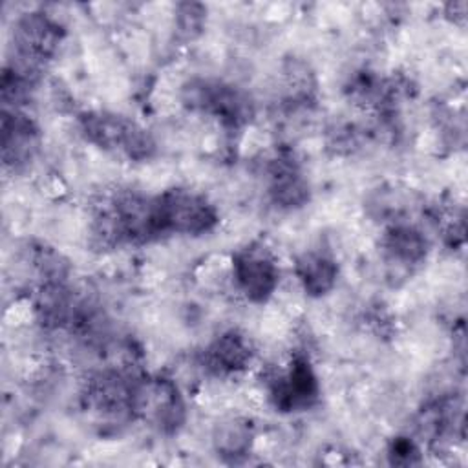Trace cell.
<instances>
[{"mask_svg": "<svg viewBox=\"0 0 468 468\" xmlns=\"http://www.w3.org/2000/svg\"><path fill=\"white\" fill-rule=\"evenodd\" d=\"M294 274L305 291L313 298L331 292L338 280V265L325 250H305L294 261Z\"/></svg>", "mask_w": 468, "mask_h": 468, "instance_id": "4fadbf2b", "label": "cell"}, {"mask_svg": "<svg viewBox=\"0 0 468 468\" xmlns=\"http://www.w3.org/2000/svg\"><path fill=\"white\" fill-rule=\"evenodd\" d=\"M207 24V7L197 2H179L174 9V27L181 40L197 38Z\"/></svg>", "mask_w": 468, "mask_h": 468, "instance_id": "2e32d148", "label": "cell"}, {"mask_svg": "<svg viewBox=\"0 0 468 468\" xmlns=\"http://www.w3.org/2000/svg\"><path fill=\"white\" fill-rule=\"evenodd\" d=\"M115 216L122 243H148L163 234L155 196H144L135 190H124L108 199Z\"/></svg>", "mask_w": 468, "mask_h": 468, "instance_id": "ba28073f", "label": "cell"}, {"mask_svg": "<svg viewBox=\"0 0 468 468\" xmlns=\"http://www.w3.org/2000/svg\"><path fill=\"white\" fill-rule=\"evenodd\" d=\"M64 31L51 16L40 11L22 15L15 22L13 44H15V66L27 75L38 77L40 66L48 62L62 44Z\"/></svg>", "mask_w": 468, "mask_h": 468, "instance_id": "5b68a950", "label": "cell"}, {"mask_svg": "<svg viewBox=\"0 0 468 468\" xmlns=\"http://www.w3.org/2000/svg\"><path fill=\"white\" fill-rule=\"evenodd\" d=\"M282 90L285 102L292 106H307L314 102L318 93L316 75L307 62L289 58L282 68Z\"/></svg>", "mask_w": 468, "mask_h": 468, "instance_id": "9a60e30c", "label": "cell"}, {"mask_svg": "<svg viewBox=\"0 0 468 468\" xmlns=\"http://www.w3.org/2000/svg\"><path fill=\"white\" fill-rule=\"evenodd\" d=\"M181 101L192 112L218 119L223 126L239 128L254 117L252 97L229 82L194 77L181 86Z\"/></svg>", "mask_w": 468, "mask_h": 468, "instance_id": "7a4b0ae2", "label": "cell"}, {"mask_svg": "<svg viewBox=\"0 0 468 468\" xmlns=\"http://www.w3.org/2000/svg\"><path fill=\"white\" fill-rule=\"evenodd\" d=\"M254 441V430L247 419L230 417L219 422L212 433V444L219 457L238 463L249 455Z\"/></svg>", "mask_w": 468, "mask_h": 468, "instance_id": "5bb4252c", "label": "cell"}, {"mask_svg": "<svg viewBox=\"0 0 468 468\" xmlns=\"http://www.w3.org/2000/svg\"><path fill=\"white\" fill-rule=\"evenodd\" d=\"M388 455L393 464H417L420 463V450L411 437H397L389 444Z\"/></svg>", "mask_w": 468, "mask_h": 468, "instance_id": "e0dca14e", "label": "cell"}, {"mask_svg": "<svg viewBox=\"0 0 468 468\" xmlns=\"http://www.w3.org/2000/svg\"><path fill=\"white\" fill-rule=\"evenodd\" d=\"M155 203L163 234L201 236L219 221L216 207L203 194L188 188H168L155 196Z\"/></svg>", "mask_w": 468, "mask_h": 468, "instance_id": "3957f363", "label": "cell"}, {"mask_svg": "<svg viewBox=\"0 0 468 468\" xmlns=\"http://www.w3.org/2000/svg\"><path fill=\"white\" fill-rule=\"evenodd\" d=\"M428 250V238L413 223L400 219L386 227L382 236V252L389 267H397L399 271H411L426 260Z\"/></svg>", "mask_w": 468, "mask_h": 468, "instance_id": "8fae6325", "label": "cell"}, {"mask_svg": "<svg viewBox=\"0 0 468 468\" xmlns=\"http://www.w3.org/2000/svg\"><path fill=\"white\" fill-rule=\"evenodd\" d=\"M446 15H453V20L464 18L466 15V2H453L446 5Z\"/></svg>", "mask_w": 468, "mask_h": 468, "instance_id": "ac0fdd59", "label": "cell"}, {"mask_svg": "<svg viewBox=\"0 0 468 468\" xmlns=\"http://www.w3.org/2000/svg\"><path fill=\"white\" fill-rule=\"evenodd\" d=\"M232 278L241 294L252 303L267 302L280 282V269L274 254L261 241H252L232 254Z\"/></svg>", "mask_w": 468, "mask_h": 468, "instance_id": "8992f818", "label": "cell"}, {"mask_svg": "<svg viewBox=\"0 0 468 468\" xmlns=\"http://www.w3.org/2000/svg\"><path fill=\"white\" fill-rule=\"evenodd\" d=\"M79 130L88 143L122 154L130 161H146L155 152V141L146 128L113 112L90 110L80 113Z\"/></svg>", "mask_w": 468, "mask_h": 468, "instance_id": "6da1fadb", "label": "cell"}, {"mask_svg": "<svg viewBox=\"0 0 468 468\" xmlns=\"http://www.w3.org/2000/svg\"><path fill=\"white\" fill-rule=\"evenodd\" d=\"M254 358V347L247 335L238 329L218 335L203 351V366L221 377L238 375L245 371Z\"/></svg>", "mask_w": 468, "mask_h": 468, "instance_id": "7c38bea8", "label": "cell"}, {"mask_svg": "<svg viewBox=\"0 0 468 468\" xmlns=\"http://www.w3.org/2000/svg\"><path fill=\"white\" fill-rule=\"evenodd\" d=\"M267 391L272 406L280 411L311 408L318 400L320 386L309 358L296 355L283 373L269 377Z\"/></svg>", "mask_w": 468, "mask_h": 468, "instance_id": "52a82bcc", "label": "cell"}, {"mask_svg": "<svg viewBox=\"0 0 468 468\" xmlns=\"http://www.w3.org/2000/svg\"><path fill=\"white\" fill-rule=\"evenodd\" d=\"M133 417H141L163 433L177 431L186 419L185 399L168 377H137L133 384Z\"/></svg>", "mask_w": 468, "mask_h": 468, "instance_id": "277c9868", "label": "cell"}, {"mask_svg": "<svg viewBox=\"0 0 468 468\" xmlns=\"http://www.w3.org/2000/svg\"><path fill=\"white\" fill-rule=\"evenodd\" d=\"M269 177V197L271 201L283 208L294 210L302 208L311 199V185L291 152H280L267 168Z\"/></svg>", "mask_w": 468, "mask_h": 468, "instance_id": "9c48e42d", "label": "cell"}, {"mask_svg": "<svg viewBox=\"0 0 468 468\" xmlns=\"http://www.w3.org/2000/svg\"><path fill=\"white\" fill-rule=\"evenodd\" d=\"M40 143L37 122L22 110H2V161L5 168L26 166Z\"/></svg>", "mask_w": 468, "mask_h": 468, "instance_id": "30bf717a", "label": "cell"}]
</instances>
